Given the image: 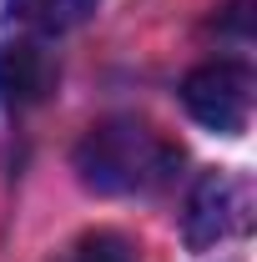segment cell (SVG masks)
Segmentation results:
<instances>
[{"mask_svg":"<svg viewBox=\"0 0 257 262\" xmlns=\"http://www.w3.org/2000/svg\"><path fill=\"white\" fill-rule=\"evenodd\" d=\"M182 166V146L141 116H111L81 136L76 171L101 196H152Z\"/></svg>","mask_w":257,"mask_h":262,"instance_id":"1","label":"cell"},{"mask_svg":"<svg viewBox=\"0 0 257 262\" xmlns=\"http://www.w3.org/2000/svg\"><path fill=\"white\" fill-rule=\"evenodd\" d=\"M182 106L192 121L222 136H242L252 121V71L242 61H207L182 81Z\"/></svg>","mask_w":257,"mask_h":262,"instance_id":"2","label":"cell"},{"mask_svg":"<svg viewBox=\"0 0 257 262\" xmlns=\"http://www.w3.org/2000/svg\"><path fill=\"white\" fill-rule=\"evenodd\" d=\"M247 217H252V187L232 171H207L187 202V237L207 247L217 237L247 232Z\"/></svg>","mask_w":257,"mask_h":262,"instance_id":"3","label":"cell"},{"mask_svg":"<svg viewBox=\"0 0 257 262\" xmlns=\"http://www.w3.org/2000/svg\"><path fill=\"white\" fill-rule=\"evenodd\" d=\"M56 81H61V66L40 40H5L0 46V106L31 111L40 101H51Z\"/></svg>","mask_w":257,"mask_h":262,"instance_id":"4","label":"cell"},{"mask_svg":"<svg viewBox=\"0 0 257 262\" xmlns=\"http://www.w3.org/2000/svg\"><path fill=\"white\" fill-rule=\"evenodd\" d=\"M91 10L96 0H10V15H20L35 31H76Z\"/></svg>","mask_w":257,"mask_h":262,"instance_id":"5","label":"cell"},{"mask_svg":"<svg viewBox=\"0 0 257 262\" xmlns=\"http://www.w3.org/2000/svg\"><path fill=\"white\" fill-rule=\"evenodd\" d=\"M61 262H136V247L121 232H86L61 252Z\"/></svg>","mask_w":257,"mask_h":262,"instance_id":"6","label":"cell"}]
</instances>
